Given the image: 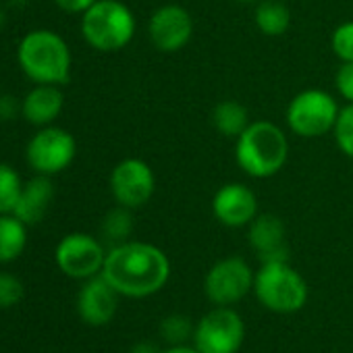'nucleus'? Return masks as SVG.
<instances>
[{"label": "nucleus", "instance_id": "nucleus-1", "mask_svg": "<svg viewBox=\"0 0 353 353\" xmlns=\"http://www.w3.org/2000/svg\"><path fill=\"white\" fill-rule=\"evenodd\" d=\"M100 274L119 295L139 299L158 293L168 283L170 262L166 254L152 243L125 241L106 254Z\"/></svg>", "mask_w": 353, "mask_h": 353}, {"label": "nucleus", "instance_id": "nucleus-20", "mask_svg": "<svg viewBox=\"0 0 353 353\" xmlns=\"http://www.w3.org/2000/svg\"><path fill=\"white\" fill-rule=\"evenodd\" d=\"M256 28L268 36V38H279L283 36L289 26H291V11L281 3V0H260L254 13Z\"/></svg>", "mask_w": 353, "mask_h": 353}, {"label": "nucleus", "instance_id": "nucleus-27", "mask_svg": "<svg viewBox=\"0 0 353 353\" xmlns=\"http://www.w3.org/2000/svg\"><path fill=\"white\" fill-rule=\"evenodd\" d=\"M334 88L343 100L353 102V63H341L334 75Z\"/></svg>", "mask_w": 353, "mask_h": 353}, {"label": "nucleus", "instance_id": "nucleus-22", "mask_svg": "<svg viewBox=\"0 0 353 353\" xmlns=\"http://www.w3.org/2000/svg\"><path fill=\"white\" fill-rule=\"evenodd\" d=\"M131 231H133V216H131V210L125 206H117L102 221V235L114 245L125 243Z\"/></svg>", "mask_w": 353, "mask_h": 353}, {"label": "nucleus", "instance_id": "nucleus-16", "mask_svg": "<svg viewBox=\"0 0 353 353\" xmlns=\"http://www.w3.org/2000/svg\"><path fill=\"white\" fill-rule=\"evenodd\" d=\"M52 198H54L52 181L48 179V174H40L23 185L13 214L19 221H23L26 225H36L46 216V212L52 204Z\"/></svg>", "mask_w": 353, "mask_h": 353}, {"label": "nucleus", "instance_id": "nucleus-24", "mask_svg": "<svg viewBox=\"0 0 353 353\" xmlns=\"http://www.w3.org/2000/svg\"><path fill=\"white\" fill-rule=\"evenodd\" d=\"M330 48L341 63H353V21H345L332 32Z\"/></svg>", "mask_w": 353, "mask_h": 353}, {"label": "nucleus", "instance_id": "nucleus-29", "mask_svg": "<svg viewBox=\"0 0 353 353\" xmlns=\"http://www.w3.org/2000/svg\"><path fill=\"white\" fill-rule=\"evenodd\" d=\"M54 3L67 13H81L83 15L96 3V0H54Z\"/></svg>", "mask_w": 353, "mask_h": 353}, {"label": "nucleus", "instance_id": "nucleus-17", "mask_svg": "<svg viewBox=\"0 0 353 353\" xmlns=\"http://www.w3.org/2000/svg\"><path fill=\"white\" fill-rule=\"evenodd\" d=\"M65 96L57 85H40L34 88L23 100H21V114L32 125L48 127L63 110Z\"/></svg>", "mask_w": 353, "mask_h": 353}, {"label": "nucleus", "instance_id": "nucleus-2", "mask_svg": "<svg viewBox=\"0 0 353 353\" xmlns=\"http://www.w3.org/2000/svg\"><path fill=\"white\" fill-rule=\"evenodd\" d=\"M289 158L285 131L270 121H252L235 139V160L254 179H268L283 170Z\"/></svg>", "mask_w": 353, "mask_h": 353}, {"label": "nucleus", "instance_id": "nucleus-31", "mask_svg": "<svg viewBox=\"0 0 353 353\" xmlns=\"http://www.w3.org/2000/svg\"><path fill=\"white\" fill-rule=\"evenodd\" d=\"M131 353H158L156 347H152L150 343H139L131 349Z\"/></svg>", "mask_w": 353, "mask_h": 353}, {"label": "nucleus", "instance_id": "nucleus-18", "mask_svg": "<svg viewBox=\"0 0 353 353\" xmlns=\"http://www.w3.org/2000/svg\"><path fill=\"white\" fill-rule=\"evenodd\" d=\"M28 225L15 214H0V264L17 260L28 245Z\"/></svg>", "mask_w": 353, "mask_h": 353}, {"label": "nucleus", "instance_id": "nucleus-12", "mask_svg": "<svg viewBox=\"0 0 353 353\" xmlns=\"http://www.w3.org/2000/svg\"><path fill=\"white\" fill-rule=\"evenodd\" d=\"M148 36L156 50L166 54L179 52L194 36V19L181 5H162L150 17Z\"/></svg>", "mask_w": 353, "mask_h": 353}, {"label": "nucleus", "instance_id": "nucleus-14", "mask_svg": "<svg viewBox=\"0 0 353 353\" xmlns=\"http://www.w3.org/2000/svg\"><path fill=\"white\" fill-rule=\"evenodd\" d=\"M117 305L119 293L102 274L88 279L77 295V314L90 326L108 324L117 314Z\"/></svg>", "mask_w": 353, "mask_h": 353}, {"label": "nucleus", "instance_id": "nucleus-3", "mask_svg": "<svg viewBox=\"0 0 353 353\" xmlns=\"http://www.w3.org/2000/svg\"><path fill=\"white\" fill-rule=\"evenodd\" d=\"M17 61L23 73L40 85H63L71 77V50L50 30L30 32L19 42Z\"/></svg>", "mask_w": 353, "mask_h": 353}, {"label": "nucleus", "instance_id": "nucleus-19", "mask_svg": "<svg viewBox=\"0 0 353 353\" xmlns=\"http://www.w3.org/2000/svg\"><path fill=\"white\" fill-rule=\"evenodd\" d=\"M250 123L252 121H250L248 108L237 100H225L216 104L212 110V125L225 137L237 139L250 127Z\"/></svg>", "mask_w": 353, "mask_h": 353}, {"label": "nucleus", "instance_id": "nucleus-10", "mask_svg": "<svg viewBox=\"0 0 353 353\" xmlns=\"http://www.w3.org/2000/svg\"><path fill=\"white\" fill-rule=\"evenodd\" d=\"M54 260L67 276L88 281L102 272L106 252L96 237L88 233H69L59 241Z\"/></svg>", "mask_w": 353, "mask_h": 353}, {"label": "nucleus", "instance_id": "nucleus-8", "mask_svg": "<svg viewBox=\"0 0 353 353\" xmlns=\"http://www.w3.org/2000/svg\"><path fill=\"white\" fill-rule=\"evenodd\" d=\"M77 154L75 137L61 127L40 129L28 143L26 158L40 174H57L65 170Z\"/></svg>", "mask_w": 353, "mask_h": 353}, {"label": "nucleus", "instance_id": "nucleus-28", "mask_svg": "<svg viewBox=\"0 0 353 353\" xmlns=\"http://www.w3.org/2000/svg\"><path fill=\"white\" fill-rule=\"evenodd\" d=\"M21 112V102H17V98H0V121H9L15 114Z\"/></svg>", "mask_w": 353, "mask_h": 353}, {"label": "nucleus", "instance_id": "nucleus-25", "mask_svg": "<svg viewBox=\"0 0 353 353\" xmlns=\"http://www.w3.org/2000/svg\"><path fill=\"white\" fill-rule=\"evenodd\" d=\"M23 283L15 274L0 272V310L17 305L23 299Z\"/></svg>", "mask_w": 353, "mask_h": 353}, {"label": "nucleus", "instance_id": "nucleus-32", "mask_svg": "<svg viewBox=\"0 0 353 353\" xmlns=\"http://www.w3.org/2000/svg\"><path fill=\"white\" fill-rule=\"evenodd\" d=\"M3 23H5V15H3V11H0V28H3Z\"/></svg>", "mask_w": 353, "mask_h": 353}, {"label": "nucleus", "instance_id": "nucleus-6", "mask_svg": "<svg viewBox=\"0 0 353 353\" xmlns=\"http://www.w3.org/2000/svg\"><path fill=\"white\" fill-rule=\"evenodd\" d=\"M339 104L324 90H303L287 106L285 119L289 129L305 139L322 137L334 129Z\"/></svg>", "mask_w": 353, "mask_h": 353}, {"label": "nucleus", "instance_id": "nucleus-15", "mask_svg": "<svg viewBox=\"0 0 353 353\" xmlns=\"http://www.w3.org/2000/svg\"><path fill=\"white\" fill-rule=\"evenodd\" d=\"M248 241L258 252L260 262H287V229L285 223L274 214H258L248 225Z\"/></svg>", "mask_w": 353, "mask_h": 353}, {"label": "nucleus", "instance_id": "nucleus-21", "mask_svg": "<svg viewBox=\"0 0 353 353\" xmlns=\"http://www.w3.org/2000/svg\"><path fill=\"white\" fill-rule=\"evenodd\" d=\"M23 183L21 176L15 168L0 162V214H13L19 196H21Z\"/></svg>", "mask_w": 353, "mask_h": 353}, {"label": "nucleus", "instance_id": "nucleus-5", "mask_svg": "<svg viewBox=\"0 0 353 353\" xmlns=\"http://www.w3.org/2000/svg\"><path fill=\"white\" fill-rule=\"evenodd\" d=\"M256 297L264 307L276 314H293L307 301L303 276L287 262H266L254 279Z\"/></svg>", "mask_w": 353, "mask_h": 353}, {"label": "nucleus", "instance_id": "nucleus-7", "mask_svg": "<svg viewBox=\"0 0 353 353\" xmlns=\"http://www.w3.org/2000/svg\"><path fill=\"white\" fill-rule=\"evenodd\" d=\"M245 339V326L237 312L219 305L208 312L194 330L196 349L200 353H237Z\"/></svg>", "mask_w": 353, "mask_h": 353}, {"label": "nucleus", "instance_id": "nucleus-30", "mask_svg": "<svg viewBox=\"0 0 353 353\" xmlns=\"http://www.w3.org/2000/svg\"><path fill=\"white\" fill-rule=\"evenodd\" d=\"M164 353H200L196 347H185V345H172Z\"/></svg>", "mask_w": 353, "mask_h": 353}, {"label": "nucleus", "instance_id": "nucleus-4", "mask_svg": "<svg viewBox=\"0 0 353 353\" xmlns=\"http://www.w3.org/2000/svg\"><path fill=\"white\" fill-rule=\"evenodd\" d=\"M85 42L100 52L125 48L135 36V17L119 0H96L81 17Z\"/></svg>", "mask_w": 353, "mask_h": 353}, {"label": "nucleus", "instance_id": "nucleus-11", "mask_svg": "<svg viewBox=\"0 0 353 353\" xmlns=\"http://www.w3.org/2000/svg\"><path fill=\"white\" fill-rule=\"evenodd\" d=\"M256 274L252 272L250 264L243 258H225L219 260L206 274L204 289L212 303L216 305H231L241 301L250 289L254 287Z\"/></svg>", "mask_w": 353, "mask_h": 353}, {"label": "nucleus", "instance_id": "nucleus-26", "mask_svg": "<svg viewBox=\"0 0 353 353\" xmlns=\"http://www.w3.org/2000/svg\"><path fill=\"white\" fill-rule=\"evenodd\" d=\"M192 332V322L183 316H168L160 324V334L172 345H181Z\"/></svg>", "mask_w": 353, "mask_h": 353}, {"label": "nucleus", "instance_id": "nucleus-23", "mask_svg": "<svg viewBox=\"0 0 353 353\" xmlns=\"http://www.w3.org/2000/svg\"><path fill=\"white\" fill-rule=\"evenodd\" d=\"M332 133H334V141L339 150L345 156L353 158V102H347V106L339 110Z\"/></svg>", "mask_w": 353, "mask_h": 353}, {"label": "nucleus", "instance_id": "nucleus-9", "mask_svg": "<svg viewBox=\"0 0 353 353\" xmlns=\"http://www.w3.org/2000/svg\"><path fill=\"white\" fill-rule=\"evenodd\" d=\"M110 192L119 206L129 210L145 206L156 192V176L152 166L139 158L121 160L110 172Z\"/></svg>", "mask_w": 353, "mask_h": 353}, {"label": "nucleus", "instance_id": "nucleus-33", "mask_svg": "<svg viewBox=\"0 0 353 353\" xmlns=\"http://www.w3.org/2000/svg\"><path fill=\"white\" fill-rule=\"evenodd\" d=\"M239 3H256V0H239Z\"/></svg>", "mask_w": 353, "mask_h": 353}, {"label": "nucleus", "instance_id": "nucleus-13", "mask_svg": "<svg viewBox=\"0 0 353 353\" xmlns=\"http://www.w3.org/2000/svg\"><path fill=\"white\" fill-rule=\"evenodd\" d=\"M212 214L225 227H248L258 216V198L243 183H225L212 198Z\"/></svg>", "mask_w": 353, "mask_h": 353}]
</instances>
